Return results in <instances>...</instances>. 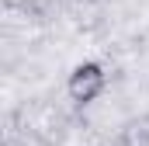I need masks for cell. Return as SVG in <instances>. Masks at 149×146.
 <instances>
[{"mask_svg": "<svg viewBox=\"0 0 149 146\" xmlns=\"http://www.w3.org/2000/svg\"><path fill=\"white\" fill-rule=\"evenodd\" d=\"M104 84H108L104 66H97V63H80V66L70 73V80H66V94H70V101H76V105H90V101H97V98L104 94Z\"/></svg>", "mask_w": 149, "mask_h": 146, "instance_id": "obj_1", "label": "cell"}]
</instances>
